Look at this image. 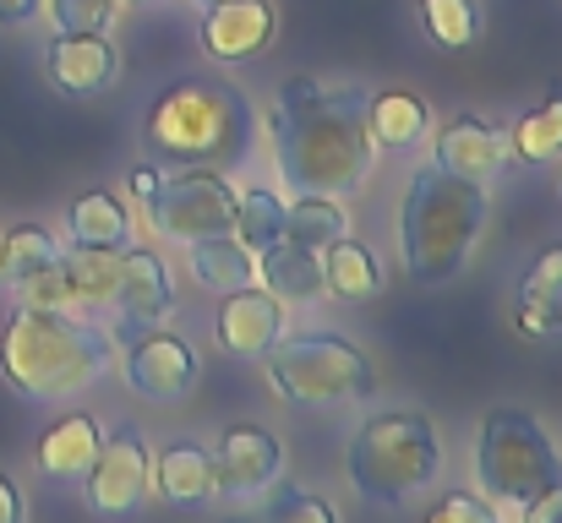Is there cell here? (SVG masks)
Listing matches in <instances>:
<instances>
[{"instance_id":"obj_1","label":"cell","mask_w":562,"mask_h":523,"mask_svg":"<svg viewBox=\"0 0 562 523\" xmlns=\"http://www.w3.org/2000/svg\"><path fill=\"white\" fill-rule=\"evenodd\" d=\"M367 99L361 82H323V77H284L268 110V148L273 170L290 191H323V196H356L376 170L372 132H367Z\"/></svg>"},{"instance_id":"obj_2","label":"cell","mask_w":562,"mask_h":523,"mask_svg":"<svg viewBox=\"0 0 562 523\" xmlns=\"http://www.w3.org/2000/svg\"><path fill=\"white\" fill-rule=\"evenodd\" d=\"M257 148V110L229 77L170 82L143 115V159L159 170H240Z\"/></svg>"},{"instance_id":"obj_3","label":"cell","mask_w":562,"mask_h":523,"mask_svg":"<svg viewBox=\"0 0 562 523\" xmlns=\"http://www.w3.org/2000/svg\"><path fill=\"white\" fill-rule=\"evenodd\" d=\"M486 218H492V185L420 164L404 180L398 213H393V246H398L404 273L426 289L453 284L470 268V257L486 235Z\"/></svg>"},{"instance_id":"obj_4","label":"cell","mask_w":562,"mask_h":523,"mask_svg":"<svg viewBox=\"0 0 562 523\" xmlns=\"http://www.w3.org/2000/svg\"><path fill=\"white\" fill-rule=\"evenodd\" d=\"M110 371H115V333L99 328L93 317L11 306L0 328V376L22 398L60 403V398L99 387Z\"/></svg>"},{"instance_id":"obj_5","label":"cell","mask_w":562,"mask_h":523,"mask_svg":"<svg viewBox=\"0 0 562 523\" xmlns=\"http://www.w3.org/2000/svg\"><path fill=\"white\" fill-rule=\"evenodd\" d=\"M442 469H448V442H442L437 420L409 403L372 409L345 442L350 491L382 513H409L442 480Z\"/></svg>"},{"instance_id":"obj_6","label":"cell","mask_w":562,"mask_h":523,"mask_svg":"<svg viewBox=\"0 0 562 523\" xmlns=\"http://www.w3.org/2000/svg\"><path fill=\"white\" fill-rule=\"evenodd\" d=\"M470 475H475V491L492 502L497 523H525V508L562 486V447L530 409L497 403L475 425Z\"/></svg>"},{"instance_id":"obj_7","label":"cell","mask_w":562,"mask_h":523,"mask_svg":"<svg viewBox=\"0 0 562 523\" xmlns=\"http://www.w3.org/2000/svg\"><path fill=\"white\" fill-rule=\"evenodd\" d=\"M262 382L284 409H350L376 393V365L350 333L306 328L262 354Z\"/></svg>"},{"instance_id":"obj_8","label":"cell","mask_w":562,"mask_h":523,"mask_svg":"<svg viewBox=\"0 0 562 523\" xmlns=\"http://www.w3.org/2000/svg\"><path fill=\"white\" fill-rule=\"evenodd\" d=\"M132 196L143 224L170 240V246H191L207 235H235V185L224 170H159L148 159H137L132 170Z\"/></svg>"},{"instance_id":"obj_9","label":"cell","mask_w":562,"mask_h":523,"mask_svg":"<svg viewBox=\"0 0 562 523\" xmlns=\"http://www.w3.org/2000/svg\"><path fill=\"white\" fill-rule=\"evenodd\" d=\"M77 486H82L88 513H99L110 523L137 519L154 502V447H148V436L137 425L104 431V447H99V458L88 464V475Z\"/></svg>"},{"instance_id":"obj_10","label":"cell","mask_w":562,"mask_h":523,"mask_svg":"<svg viewBox=\"0 0 562 523\" xmlns=\"http://www.w3.org/2000/svg\"><path fill=\"white\" fill-rule=\"evenodd\" d=\"M115 365H121V382L143 403H181L196 387V376H202L196 349L170 322L137 328V333H115Z\"/></svg>"},{"instance_id":"obj_11","label":"cell","mask_w":562,"mask_h":523,"mask_svg":"<svg viewBox=\"0 0 562 523\" xmlns=\"http://www.w3.org/2000/svg\"><path fill=\"white\" fill-rule=\"evenodd\" d=\"M284 475V442L262 420H235L213 436V486L218 502L251 508L268 497V486Z\"/></svg>"},{"instance_id":"obj_12","label":"cell","mask_w":562,"mask_h":523,"mask_svg":"<svg viewBox=\"0 0 562 523\" xmlns=\"http://www.w3.org/2000/svg\"><path fill=\"white\" fill-rule=\"evenodd\" d=\"M181 306V284H176V268L165 262V251L154 246H126L121 251V284H115V333H137V328H159L170 322Z\"/></svg>"},{"instance_id":"obj_13","label":"cell","mask_w":562,"mask_h":523,"mask_svg":"<svg viewBox=\"0 0 562 523\" xmlns=\"http://www.w3.org/2000/svg\"><path fill=\"white\" fill-rule=\"evenodd\" d=\"M426 164H437L442 174H459V180H475V185H492L497 174H508V132L492 126L486 115H448L442 126H431L426 137Z\"/></svg>"},{"instance_id":"obj_14","label":"cell","mask_w":562,"mask_h":523,"mask_svg":"<svg viewBox=\"0 0 562 523\" xmlns=\"http://www.w3.org/2000/svg\"><path fill=\"white\" fill-rule=\"evenodd\" d=\"M284 333H290V306L273 300L262 284H246V289L218 295L213 344L224 349V354H235V360H262Z\"/></svg>"},{"instance_id":"obj_15","label":"cell","mask_w":562,"mask_h":523,"mask_svg":"<svg viewBox=\"0 0 562 523\" xmlns=\"http://www.w3.org/2000/svg\"><path fill=\"white\" fill-rule=\"evenodd\" d=\"M273 33H279V11L268 0H218L202 11L196 44L218 66H246L273 49Z\"/></svg>"},{"instance_id":"obj_16","label":"cell","mask_w":562,"mask_h":523,"mask_svg":"<svg viewBox=\"0 0 562 523\" xmlns=\"http://www.w3.org/2000/svg\"><path fill=\"white\" fill-rule=\"evenodd\" d=\"M44 71L66 99H99L121 77V49L110 33H55L44 49Z\"/></svg>"},{"instance_id":"obj_17","label":"cell","mask_w":562,"mask_h":523,"mask_svg":"<svg viewBox=\"0 0 562 523\" xmlns=\"http://www.w3.org/2000/svg\"><path fill=\"white\" fill-rule=\"evenodd\" d=\"M99 447H104V420L88 414V409H71V414H60V420L38 436L33 469H38L44 480L77 486V480L88 475V464L99 458Z\"/></svg>"},{"instance_id":"obj_18","label":"cell","mask_w":562,"mask_h":523,"mask_svg":"<svg viewBox=\"0 0 562 523\" xmlns=\"http://www.w3.org/2000/svg\"><path fill=\"white\" fill-rule=\"evenodd\" d=\"M154 497L170 502V508H207V502H218L213 447H202L196 436H170L154 453Z\"/></svg>"},{"instance_id":"obj_19","label":"cell","mask_w":562,"mask_h":523,"mask_svg":"<svg viewBox=\"0 0 562 523\" xmlns=\"http://www.w3.org/2000/svg\"><path fill=\"white\" fill-rule=\"evenodd\" d=\"M257 284L273 295V300H284L290 311L295 306H317V300H328L323 295V251H312V246H301V240H273V246H262L257 251Z\"/></svg>"},{"instance_id":"obj_20","label":"cell","mask_w":562,"mask_h":523,"mask_svg":"<svg viewBox=\"0 0 562 523\" xmlns=\"http://www.w3.org/2000/svg\"><path fill=\"white\" fill-rule=\"evenodd\" d=\"M431 104L409 88H382L367 99V132H372L376 154H420L426 137H431Z\"/></svg>"},{"instance_id":"obj_21","label":"cell","mask_w":562,"mask_h":523,"mask_svg":"<svg viewBox=\"0 0 562 523\" xmlns=\"http://www.w3.org/2000/svg\"><path fill=\"white\" fill-rule=\"evenodd\" d=\"M508 132V159L525 164V170H552L562 159V82H552L530 110L514 115Z\"/></svg>"},{"instance_id":"obj_22","label":"cell","mask_w":562,"mask_h":523,"mask_svg":"<svg viewBox=\"0 0 562 523\" xmlns=\"http://www.w3.org/2000/svg\"><path fill=\"white\" fill-rule=\"evenodd\" d=\"M137 240V218L115 191H82L66 207V246H104V251H126Z\"/></svg>"},{"instance_id":"obj_23","label":"cell","mask_w":562,"mask_h":523,"mask_svg":"<svg viewBox=\"0 0 562 523\" xmlns=\"http://www.w3.org/2000/svg\"><path fill=\"white\" fill-rule=\"evenodd\" d=\"M323 295L328 300H350V306L382 295V262H376V251L367 240L345 235V240L323 246Z\"/></svg>"},{"instance_id":"obj_24","label":"cell","mask_w":562,"mask_h":523,"mask_svg":"<svg viewBox=\"0 0 562 523\" xmlns=\"http://www.w3.org/2000/svg\"><path fill=\"white\" fill-rule=\"evenodd\" d=\"M181 251H187L191 278H196L207 295H229V289L257 284V251H246L235 235H207V240H191Z\"/></svg>"},{"instance_id":"obj_25","label":"cell","mask_w":562,"mask_h":523,"mask_svg":"<svg viewBox=\"0 0 562 523\" xmlns=\"http://www.w3.org/2000/svg\"><path fill=\"white\" fill-rule=\"evenodd\" d=\"M60 273L77 295L82 317H104L115 306V284H121V251L104 246H66L60 251Z\"/></svg>"},{"instance_id":"obj_26","label":"cell","mask_w":562,"mask_h":523,"mask_svg":"<svg viewBox=\"0 0 562 523\" xmlns=\"http://www.w3.org/2000/svg\"><path fill=\"white\" fill-rule=\"evenodd\" d=\"M284 235H290V240H301V246H312V251H323V246H334V240L356 235V213H350V202H345V196L295 191V196L284 202Z\"/></svg>"},{"instance_id":"obj_27","label":"cell","mask_w":562,"mask_h":523,"mask_svg":"<svg viewBox=\"0 0 562 523\" xmlns=\"http://www.w3.org/2000/svg\"><path fill=\"white\" fill-rule=\"evenodd\" d=\"M60 251H66V246H60L55 229H44V224H11V229L0 235V284L11 289L16 278H27V273L60 262Z\"/></svg>"},{"instance_id":"obj_28","label":"cell","mask_w":562,"mask_h":523,"mask_svg":"<svg viewBox=\"0 0 562 523\" xmlns=\"http://www.w3.org/2000/svg\"><path fill=\"white\" fill-rule=\"evenodd\" d=\"M235 240L246 251H262L273 240H284V196L268 185H246L235 196Z\"/></svg>"},{"instance_id":"obj_29","label":"cell","mask_w":562,"mask_h":523,"mask_svg":"<svg viewBox=\"0 0 562 523\" xmlns=\"http://www.w3.org/2000/svg\"><path fill=\"white\" fill-rule=\"evenodd\" d=\"M420 27L437 49H470L481 38V5L475 0H420Z\"/></svg>"},{"instance_id":"obj_30","label":"cell","mask_w":562,"mask_h":523,"mask_svg":"<svg viewBox=\"0 0 562 523\" xmlns=\"http://www.w3.org/2000/svg\"><path fill=\"white\" fill-rule=\"evenodd\" d=\"M262 502H268V523H345L328 497H317V491H306V486H295L284 475L268 486Z\"/></svg>"},{"instance_id":"obj_31","label":"cell","mask_w":562,"mask_h":523,"mask_svg":"<svg viewBox=\"0 0 562 523\" xmlns=\"http://www.w3.org/2000/svg\"><path fill=\"white\" fill-rule=\"evenodd\" d=\"M11 306H27V311H66V317H82V311H77V295H71L66 273H60V262H49V268H38V273L16 278V284H11Z\"/></svg>"},{"instance_id":"obj_32","label":"cell","mask_w":562,"mask_h":523,"mask_svg":"<svg viewBox=\"0 0 562 523\" xmlns=\"http://www.w3.org/2000/svg\"><path fill=\"white\" fill-rule=\"evenodd\" d=\"M55 33H110L121 16V0H44Z\"/></svg>"},{"instance_id":"obj_33","label":"cell","mask_w":562,"mask_h":523,"mask_svg":"<svg viewBox=\"0 0 562 523\" xmlns=\"http://www.w3.org/2000/svg\"><path fill=\"white\" fill-rule=\"evenodd\" d=\"M558 295H562V240H552V246L536 251V262H530L525 278H519V311H525V306H547V300H558Z\"/></svg>"},{"instance_id":"obj_34","label":"cell","mask_w":562,"mask_h":523,"mask_svg":"<svg viewBox=\"0 0 562 523\" xmlns=\"http://www.w3.org/2000/svg\"><path fill=\"white\" fill-rule=\"evenodd\" d=\"M420 523H497V513H492V502L481 497V491H442L426 513H420Z\"/></svg>"},{"instance_id":"obj_35","label":"cell","mask_w":562,"mask_h":523,"mask_svg":"<svg viewBox=\"0 0 562 523\" xmlns=\"http://www.w3.org/2000/svg\"><path fill=\"white\" fill-rule=\"evenodd\" d=\"M519 333L525 339H562V295L547 306H525L519 311Z\"/></svg>"},{"instance_id":"obj_36","label":"cell","mask_w":562,"mask_h":523,"mask_svg":"<svg viewBox=\"0 0 562 523\" xmlns=\"http://www.w3.org/2000/svg\"><path fill=\"white\" fill-rule=\"evenodd\" d=\"M0 523H27V502H22V486L0 469Z\"/></svg>"},{"instance_id":"obj_37","label":"cell","mask_w":562,"mask_h":523,"mask_svg":"<svg viewBox=\"0 0 562 523\" xmlns=\"http://www.w3.org/2000/svg\"><path fill=\"white\" fill-rule=\"evenodd\" d=\"M525 523H562V486H552L547 497H536L525 508Z\"/></svg>"},{"instance_id":"obj_38","label":"cell","mask_w":562,"mask_h":523,"mask_svg":"<svg viewBox=\"0 0 562 523\" xmlns=\"http://www.w3.org/2000/svg\"><path fill=\"white\" fill-rule=\"evenodd\" d=\"M44 11V0H0V27H27Z\"/></svg>"},{"instance_id":"obj_39","label":"cell","mask_w":562,"mask_h":523,"mask_svg":"<svg viewBox=\"0 0 562 523\" xmlns=\"http://www.w3.org/2000/svg\"><path fill=\"white\" fill-rule=\"evenodd\" d=\"M191 5H196V11H207V5H218V0H191Z\"/></svg>"},{"instance_id":"obj_40","label":"cell","mask_w":562,"mask_h":523,"mask_svg":"<svg viewBox=\"0 0 562 523\" xmlns=\"http://www.w3.org/2000/svg\"><path fill=\"white\" fill-rule=\"evenodd\" d=\"M121 5H159V0H121Z\"/></svg>"},{"instance_id":"obj_41","label":"cell","mask_w":562,"mask_h":523,"mask_svg":"<svg viewBox=\"0 0 562 523\" xmlns=\"http://www.w3.org/2000/svg\"><path fill=\"white\" fill-rule=\"evenodd\" d=\"M552 170H558V191H562V159H558V164H552Z\"/></svg>"}]
</instances>
